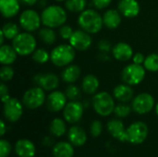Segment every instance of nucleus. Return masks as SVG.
<instances>
[{"instance_id": "f257e3e1", "label": "nucleus", "mask_w": 158, "mask_h": 157, "mask_svg": "<svg viewBox=\"0 0 158 157\" xmlns=\"http://www.w3.org/2000/svg\"><path fill=\"white\" fill-rule=\"evenodd\" d=\"M42 23L52 29L60 28L68 19L67 11L60 6L51 5L44 8L41 14Z\"/></svg>"}, {"instance_id": "f03ea898", "label": "nucleus", "mask_w": 158, "mask_h": 157, "mask_svg": "<svg viewBox=\"0 0 158 157\" xmlns=\"http://www.w3.org/2000/svg\"><path fill=\"white\" fill-rule=\"evenodd\" d=\"M78 24L81 30L90 34L97 33L102 30L104 25L103 16L94 9H85L79 15Z\"/></svg>"}, {"instance_id": "7ed1b4c3", "label": "nucleus", "mask_w": 158, "mask_h": 157, "mask_svg": "<svg viewBox=\"0 0 158 157\" xmlns=\"http://www.w3.org/2000/svg\"><path fill=\"white\" fill-rule=\"evenodd\" d=\"M76 56L75 49L70 44H60L56 46L50 53L51 62L58 67H67L74 60Z\"/></svg>"}, {"instance_id": "20e7f679", "label": "nucleus", "mask_w": 158, "mask_h": 157, "mask_svg": "<svg viewBox=\"0 0 158 157\" xmlns=\"http://www.w3.org/2000/svg\"><path fill=\"white\" fill-rule=\"evenodd\" d=\"M36 39L28 31L19 32L13 40L12 46L16 50L19 56H26L32 54L36 50Z\"/></svg>"}, {"instance_id": "39448f33", "label": "nucleus", "mask_w": 158, "mask_h": 157, "mask_svg": "<svg viewBox=\"0 0 158 157\" xmlns=\"http://www.w3.org/2000/svg\"><path fill=\"white\" fill-rule=\"evenodd\" d=\"M92 105L94 111L101 117H108L114 113L115 102L107 92H100L94 95Z\"/></svg>"}, {"instance_id": "423d86ee", "label": "nucleus", "mask_w": 158, "mask_h": 157, "mask_svg": "<svg viewBox=\"0 0 158 157\" xmlns=\"http://www.w3.org/2000/svg\"><path fill=\"white\" fill-rule=\"evenodd\" d=\"M145 77V68L135 63L126 66L121 72V79L124 83L131 86L140 84Z\"/></svg>"}, {"instance_id": "0eeeda50", "label": "nucleus", "mask_w": 158, "mask_h": 157, "mask_svg": "<svg viewBox=\"0 0 158 157\" xmlns=\"http://www.w3.org/2000/svg\"><path fill=\"white\" fill-rule=\"evenodd\" d=\"M46 101L44 90L39 86H35L27 90L22 96V104L28 109H37L41 107Z\"/></svg>"}, {"instance_id": "6e6552de", "label": "nucleus", "mask_w": 158, "mask_h": 157, "mask_svg": "<svg viewBox=\"0 0 158 157\" xmlns=\"http://www.w3.org/2000/svg\"><path fill=\"white\" fill-rule=\"evenodd\" d=\"M20 27L28 32H33L37 31L42 23L41 15L33 9H26L22 11L19 19Z\"/></svg>"}, {"instance_id": "1a4fd4ad", "label": "nucleus", "mask_w": 158, "mask_h": 157, "mask_svg": "<svg viewBox=\"0 0 158 157\" xmlns=\"http://www.w3.org/2000/svg\"><path fill=\"white\" fill-rule=\"evenodd\" d=\"M148 132V127L144 122H134L127 129L128 142L132 144H141L146 140Z\"/></svg>"}, {"instance_id": "9d476101", "label": "nucleus", "mask_w": 158, "mask_h": 157, "mask_svg": "<svg viewBox=\"0 0 158 157\" xmlns=\"http://www.w3.org/2000/svg\"><path fill=\"white\" fill-rule=\"evenodd\" d=\"M3 107V113L5 118L11 122H17L20 119L23 114V104H21L17 98L10 97L7 101H6Z\"/></svg>"}, {"instance_id": "9b49d317", "label": "nucleus", "mask_w": 158, "mask_h": 157, "mask_svg": "<svg viewBox=\"0 0 158 157\" xmlns=\"http://www.w3.org/2000/svg\"><path fill=\"white\" fill-rule=\"evenodd\" d=\"M32 81L36 86L41 87L47 92L55 91L59 86V77L52 72L38 73L33 76Z\"/></svg>"}, {"instance_id": "f8f14e48", "label": "nucleus", "mask_w": 158, "mask_h": 157, "mask_svg": "<svg viewBox=\"0 0 158 157\" xmlns=\"http://www.w3.org/2000/svg\"><path fill=\"white\" fill-rule=\"evenodd\" d=\"M131 106L134 112L139 115H144L152 111L155 106L154 97L147 93L138 94L132 99Z\"/></svg>"}, {"instance_id": "ddd939ff", "label": "nucleus", "mask_w": 158, "mask_h": 157, "mask_svg": "<svg viewBox=\"0 0 158 157\" xmlns=\"http://www.w3.org/2000/svg\"><path fill=\"white\" fill-rule=\"evenodd\" d=\"M84 106L80 101H70L67 103L63 109L64 119L70 124L79 122L83 116Z\"/></svg>"}, {"instance_id": "4468645a", "label": "nucleus", "mask_w": 158, "mask_h": 157, "mask_svg": "<svg viewBox=\"0 0 158 157\" xmlns=\"http://www.w3.org/2000/svg\"><path fill=\"white\" fill-rule=\"evenodd\" d=\"M69 42V44L75 50L86 51L91 47L93 43V39L90 33H88L87 31L83 30H77V31H74Z\"/></svg>"}, {"instance_id": "2eb2a0df", "label": "nucleus", "mask_w": 158, "mask_h": 157, "mask_svg": "<svg viewBox=\"0 0 158 157\" xmlns=\"http://www.w3.org/2000/svg\"><path fill=\"white\" fill-rule=\"evenodd\" d=\"M67 96L65 93L60 91H52L46 97V107L50 112H59L64 109L67 105Z\"/></svg>"}, {"instance_id": "dca6fc26", "label": "nucleus", "mask_w": 158, "mask_h": 157, "mask_svg": "<svg viewBox=\"0 0 158 157\" xmlns=\"http://www.w3.org/2000/svg\"><path fill=\"white\" fill-rule=\"evenodd\" d=\"M106 128H107V131L113 138H115L122 143L128 142L127 130H125L124 124L121 120L111 119L108 121Z\"/></svg>"}, {"instance_id": "f3484780", "label": "nucleus", "mask_w": 158, "mask_h": 157, "mask_svg": "<svg viewBox=\"0 0 158 157\" xmlns=\"http://www.w3.org/2000/svg\"><path fill=\"white\" fill-rule=\"evenodd\" d=\"M118 8L122 16L129 19L138 16L141 10L137 0H120L118 4Z\"/></svg>"}, {"instance_id": "a211bd4d", "label": "nucleus", "mask_w": 158, "mask_h": 157, "mask_svg": "<svg viewBox=\"0 0 158 157\" xmlns=\"http://www.w3.org/2000/svg\"><path fill=\"white\" fill-rule=\"evenodd\" d=\"M112 55L115 59L125 62L129 61L133 56V50L131 46L127 43H118L112 48Z\"/></svg>"}, {"instance_id": "6ab92c4d", "label": "nucleus", "mask_w": 158, "mask_h": 157, "mask_svg": "<svg viewBox=\"0 0 158 157\" xmlns=\"http://www.w3.org/2000/svg\"><path fill=\"white\" fill-rule=\"evenodd\" d=\"M68 138L73 146L81 147L85 144L87 141V134L81 127L72 126L68 132Z\"/></svg>"}, {"instance_id": "aec40b11", "label": "nucleus", "mask_w": 158, "mask_h": 157, "mask_svg": "<svg viewBox=\"0 0 158 157\" xmlns=\"http://www.w3.org/2000/svg\"><path fill=\"white\" fill-rule=\"evenodd\" d=\"M35 152V145L30 140L21 139L15 144V153L19 157H33Z\"/></svg>"}, {"instance_id": "412c9836", "label": "nucleus", "mask_w": 158, "mask_h": 157, "mask_svg": "<svg viewBox=\"0 0 158 157\" xmlns=\"http://www.w3.org/2000/svg\"><path fill=\"white\" fill-rule=\"evenodd\" d=\"M19 0H0V11L6 19L15 17L19 13Z\"/></svg>"}, {"instance_id": "4be33fe9", "label": "nucleus", "mask_w": 158, "mask_h": 157, "mask_svg": "<svg viewBox=\"0 0 158 157\" xmlns=\"http://www.w3.org/2000/svg\"><path fill=\"white\" fill-rule=\"evenodd\" d=\"M113 95L120 103H128L133 99L134 92L129 84H118L113 90Z\"/></svg>"}, {"instance_id": "5701e85b", "label": "nucleus", "mask_w": 158, "mask_h": 157, "mask_svg": "<svg viewBox=\"0 0 158 157\" xmlns=\"http://www.w3.org/2000/svg\"><path fill=\"white\" fill-rule=\"evenodd\" d=\"M121 16L122 15L118 10L116 9L106 10L103 15L104 25L110 30L117 29L121 23Z\"/></svg>"}, {"instance_id": "b1692460", "label": "nucleus", "mask_w": 158, "mask_h": 157, "mask_svg": "<svg viewBox=\"0 0 158 157\" xmlns=\"http://www.w3.org/2000/svg\"><path fill=\"white\" fill-rule=\"evenodd\" d=\"M81 75V69L78 65H69L61 72V79L69 84L77 81Z\"/></svg>"}, {"instance_id": "393cba45", "label": "nucleus", "mask_w": 158, "mask_h": 157, "mask_svg": "<svg viewBox=\"0 0 158 157\" xmlns=\"http://www.w3.org/2000/svg\"><path fill=\"white\" fill-rule=\"evenodd\" d=\"M18 53L12 45L3 44L0 47V63L2 65H11L17 59Z\"/></svg>"}, {"instance_id": "a878e982", "label": "nucleus", "mask_w": 158, "mask_h": 157, "mask_svg": "<svg viewBox=\"0 0 158 157\" xmlns=\"http://www.w3.org/2000/svg\"><path fill=\"white\" fill-rule=\"evenodd\" d=\"M100 82L96 76L94 74H88L82 79L81 82V89L86 94H95Z\"/></svg>"}, {"instance_id": "bb28decb", "label": "nucleus", "mask_w": 158, "mask_h": 157, "mask_svg": "<svg viewBox=\"0 0 158 157\" xmlns=\"http://www.w3.org/2000/svg\"><path fill=\"white\" fill-rule=\"evenodd\" d=\"M52 153L54 157H73L74 148L70 143L59 142L54 145Z\"/></svg>"}, {"instance_id": "cd10ccee", "label": "nucleus", "mask_w": 158, "mask_h": 157, "mask_svg": "<svg viewBox=\"0 0 158 157\" xmlns=\"http://www.w3.org/2000/svg\"><path fill=\"white\" fill-rule=\"evenodd\" d=\"M49 131L55 137H62L67 132L66 122L59 118H54L49 125Z\"/></svg>"}, {"instance_id": "c85d7f7f", "label": "nucleus", "mask_w": 158, "mask_h": 157, "mask_svg": "<svg viewBox=\"0 0 158 157\" xmlns=\"http://www.w3.org/2000/svg\"><path fill=\"white\" fill-rule=\"evenodd\" d=\"M38 37L39 39L45 44L51 45L54 44L56 42L57 36L54 29L49 28V27H44L39 30L38 32Z\"/></svg>"}, {"instance_id": "c756f323", "label": "nucleus", "mask_w": 158, "mask_h": 157, "mask_svg": "<svg viewBox=\"0 0 158 157\" xmlns=\"http://www.w3.org/2000/svg\"><path fill=\"white\" fill-rule=\"evenodd\" d=\"M87 6L86 0H66L65 6L67 10L74 13H81L83 10H85V7Z\"/></svg>"}, {"instance_id": "7c9ffc66", "label": "nucleus", "mask_w": 158, "mask_h": 157, "mask_svg": "<svg viewBox=\"0 0 158 157\" xmlns=\"http://www.w3.org/2000/svg\"><path fill=\"white\" fill-rule=\"evenodd\" d=\"M1 31L4 33L6 39L7 40H13L19 33V26L14 22H6L3 25Z\"/></svg>"}, {"instance_id": "2f4dec72", "label": "nucleus", "mask_w": 158, "mask_h": 157, "mask_svg": "<svg viewBox=\"0 0 158 157\" xmlns=\"http://www.w3.org/2000/svg\"><path fill=\"white\" fill-rule=\"evenodd\" d=\"M32 60L37 64H45L50 60V54L44 48H38L31 54Z\"/></svg>"}, {"instance_id": "473e14b6", "label": "nucleus", "mask_w": 158, "mask_h": 157, "mask_svg": "<svg viewBox=\"0 0 158 157\" xmlns=\"http://www.w3.org/2000/svg\"><path fill=\"white\" fill-rule=\"evenodd\" d=\"M132 110H133L132 106L127 105L126 103H120L115 106L114 114L118 118H124L129 117Z\"/></svg>"}, {"instance_id": "72a5a7b5", "label": "nucleus", "mask_w": 158, "mask_h": 157, "mask_svg": "<svg viewBox=\"0 0 158 157\" xmlns=\"http://www.w3.org/2000/svg\"><path fill=\"white\" fill-rule=\"evenodd\" d=\"M143 66L146 70L151 72L158 71V54H151L145 57Z\"/></svg>"}, {"instance_id": "f704fd0d", "label": "nucleus", "mask_w": 158, "mask_h": 157, "mask_svg": "<svg viewBox=\"0 0 158 157\" xmlns=\"http://www.w3.org/2000/svg\"><path fill=\"white\" fill-rule=\"evenodd\" d=\"M65 94L70 101H79V99L81 97V91L78 86L71 83L66 88Z\"/></svg>"}, {"instance_id": "c9c22d12", "label": "nucleus", "mask_w": 158, "mask_h": 157, "mask_svg": "<svg viewBox=\"0 0 158 157\" xmlns=\"http://www.w3.org/2000/svg\"><path fill=\"white\" fill-rule=\"evenodd\" d=\"M14 68L10 65H3L0 69V79L3 82L11 81L14 77Z\"/></svg>"}, {"instance_id": "e433bc0d", "label": "nucleus", "mask_w": 158, "mask_h": 157, "mask_svg": "<svg viewBox=\"0 0 158 157\" xmlns=\"http://www.w3.org/2000/svg\"><path fill=\"white\" fill-rule=\"evenodd\" d=\"M103 125L100 120H94L90 126V132L94 138H97L102 134Z\"/></svg>"}, {"instance_id": "4c0bfd02", "label": "nucleus", "mask_w": 158, "mask_h": 157, "mask_svg": "<svg viewBox=\"0 0 158 157\" xmlns=\"http://www.w3.org/2000/svg\"><path fill=\"white\" fill-rule=\"evenodd\" d=\"M74 31L73 29L69 26V25H62L60 28H59V31H58V33H59V36L63 39V40H69L70 37L72 36Z\"/></svg>"}, {"instance_id": "58836bf2", "label": "nucleus", "mask_w": 158, "mask_h": 157, "mask_svg": "<svg viewBox=\"0 0 158 157\" xmlns=\"http://www.w3.org/2000/svg\"><path fill=\"white\" fill-rule=\"evenodd\" d=\"M11 153V144L6 140L0 141V157H7Z\"/></svg>"}, {"instance_id": "ea45409f", "label": "nucleus", "mask_w": 158, "mask_h": 157, "mask_svg": "<svg viewBox=\"0 0 158 157\" xmlns=\"http://www.w3.org/2000/svg\"><path fill=\"white\" fill-rule=\"evenodd\" d=\"M97 47L99 49L100 52H104V53H110V51H112V44L108 40L106 39H102L98 42Z\"/></svg>"}, {"instance_id": "a19ab883", "label": "nucleus", "mask_w": 158, "mask_h": 157, "mask_svg": "<svg viewBox=\"0 0 158 157\" xmlns=\"http://www.w3.org/2000/svg\"><path fill=\"white\" fill-rule=\"evenodd\" d=\"M0 96H1V100L3 103H5L6 101H7L10 98L8 87L4 82L1 83V85H0Z\"/></svg>"}, {"instance_id": "79ce46f5", "label": "nucleus", "mask_w": 158, "mask_h": 157, "mask_svg": "<svg viewBox=\"0 0 158 157\" xmlns=\"http://www.w3.org/2000/svg\"><path fill=\"white\" fill-rule=\"evenodd\" d=\"M111 2L112 0H92V3L94 6V7L98 9H104L107 7L111 4Z\"/></svg>"}, {"instance_id": "37998d69", "label": "nucleus", "mask_w": 158, "mask_h": 157, "mask_svg": "<svg viewBox=\"0 0 158 157\" xmlns=\"http://www.w3.org/2000/svg\"><path fill=\"white\" fill-rule=\"evenodd\" d=\"M132 60H133V63L138 64V65H142V64L144 63L145 57H144V56L142 53H136V54L133 55Z\"/></svg>"}, {"instance_id": "c03bdc74", "label": "nucleus", "mask_w": 158, "mask_h": 157, "mask_svg": "<svg viewBox=\"0 0 158 157\" xmlns=\"http://www.w3.org/2000/svg\"><path fill=\"white\" fill-rule=\"evenodd\" d=\"M98 59L100 61H104V62H106L110 59V56L108 55V53H104V52H100L99 55H98Z\"/></svg>"}, {"instance_id": "a18cd8bd", "label": "nucleus", "mask_w": 158, "mask_h": 157, "mask_svg": "<svg viewBox=\"0 0 158 157\" xmlns=\"http://www.w3.org/2000/svg\"><path fill=\"white\" fill-rule=\"evenodd\" d=\"M0 135L1 136H4L5 133L6 132V124L4 122V120H1L0 121Z\"/></svg>"}, {"instance_id": "49530a36", "label": "nucleus", "mask_w": 158, "mask_h": 157, "mask_svg": "<svg viewBox=\"0 0 158 157\" xmlns=\"http://www.w3.org/2000/svg\"><path fill=\"white\" fill-rule=\"evenodd\" d=\"M19 1H21L24 5L29 6H33V5H35L36 3L39 2V0H19Z\"/></svg>"}, {"instance_id": "de8ad7c7", "label": "nucleus", "mask_w": 158, "mask_h": 157, "mask_svg": "<svg viewBox=\"0 0 158 157\" xmlns=\"http://www.w3.org/2000/svg\"><path fill=\"white\" fill-rule=\"evenodd\" d=\"M43 143H44L45 146H50V145H52V143H53V140H52L50 137H45V138L43 140Z\"/></svg>"}, {"instance_id": "09e8293b", "label": "nucleus", "mask_w": 158, "mask_h": 157, "mask_svg": "<svg viewBox=\"0 0 158 157\" xmlns=\"http://www.w3.org/2000/svg\"><path fill=\"white\" fill-rule=\"evenodd\" d=\"M46 1L47 0H40L38 3H39V6L43 8H45L46 7Z\"/></svg>"}, {"instance_id": "8fccbe9b", "label": "nucleus", "mask_w": 158, "mask_h": 157, "mask_svg": "<svg viewBox=\"0 0 158 157\" xmlns=\"http://www.w3.org/2000/svg\"><path fill=\"white\" fill-rule=\"evenodd\" d=\"M6 39V37H5V35H4V33L2 32V31H0V44L1 45H3L4 44V40Z\"/></svg>"}, {"instance_id": "3c124183", "label": "nucleus", "mask_w": 158, "mask_h": 157, "mask_svg": "<svg viewBox=\"0 0 158 157\" xmlns=\"http://www.w3.org/2000/svg\"><path fill=\"white\" fill-rule=\"evenodd\" d=\"M156 115L158 116V103L156 105Z\"/></svg>"}, {"instance_id": "603ef678", "label": "nucleus", "mask_w": 158, "mask_h": 157, "mask_svg": "<svg viewBox=\"0 0 158 157\" xmlns=\"http://www.w3.org/2000/svg\"><path fill=\"white\" fill-rule=\"evenodd\" d=\"M56 1H57V2H61V1H66V0H56Z\"/></svg>"}]
</instances>
